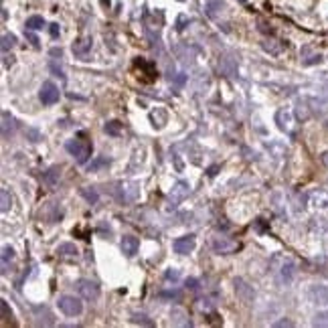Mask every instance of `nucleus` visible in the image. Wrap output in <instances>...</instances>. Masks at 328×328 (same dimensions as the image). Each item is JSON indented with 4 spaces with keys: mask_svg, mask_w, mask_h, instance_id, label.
<instances>
[{
    "mask_svg": "<svg viewBox=\"0 0 328 328\" xmlns=\"http://www.w3.org/2000/svg\"><path fill=\"white\" fill-rule=\"evenodd\" d=\"M67 152L77 160V164H85L91 158V152H93V144L85 138H75V140H69L65 144Z\"/></svg>",
    "mask_w": 328,
    "mask_h": 328,
    "instance_id": "f257e3e1",
    "label": "nucleus"
},
{
    "mask_svg": "<svg viewBox=\"0 0 328 328\" xmlns=\"http://www.w3.org/2000/svg\"><path fill=\"white\" fill-rule=\"evenodd\" d=\"M57 306L65 316H79L83 312V302L75 296H61L57 300Z\"/></svg>",
    "mask_w": 328,
    "mask_h": 328,
    "instance_id": "f03ea898",
    "label": "nucleus"
},
{
    "mask_svg": "<svg viewBox=\"0 0 328 328\" xmlns=\"http://www.w3.org/2000/svg\"><path fill=\"white\" fill-rule=\"evenodd\" d=\"M276 124L282 132H288L292 134L294 132V126H296V116H294V110L292 108H280L276 112Z\"/></svg>",
    "mask_w": 328,
    "mask_h": 328,
    "instance_id": "7ed1b4c3",
    "label": "nucleus"
},
{
    "mask_svg": "<svg viewBox=\"0 0 328 328\" xmlns=\"http://www.w3.org/2000/svg\"><path fill=\"white\" fill-rule=\"evenodd\" d=\"M59 97H61V91H59V87H57L53 81H45V83L41 85V89H39V100H41L43 106H53V104L59 102Z\"/></svg>",
    "mask_w": 328,
    "mask_h": 328,
    "instance_id": "20e7f679",
    "label": "nucleus"
},
{
    "mask_svg": "<svg viewBox=\"0 0 328 328\" xmlns=\"http://www.w3.org/2000/svg\"><path fill=\"white\" fill-rule=\"evenodd\" d=\"M75 288H77V292H79L85 300H89V302H95V300L100 298V286H97L93 280H77Z\"/></svg>",
    "mask_w": 328,
    "mask_h": 328,
    "instance_id": "39448f33",
    "label": "nucleus"
},
{
    "mask_svg": "<svg viewBox=\"0 0 328 328\" xmlns=\"http://www.w3.org/2000/svg\"><path fill=\"white\" fill-rule=\"evenodd\" d=\"M213 249L221 255H229V253H235L239 249V243L229 239V237H223V235H217L213 237Z\"/></svg>",
    "mask_w": 328,
    "mask_h": 328,
    "instance_id": "423d86ee",
    "label": "nucleus"
},
{
    "mask_svg": "<svg viewBox=\"0 0 328 328\" xmlns=\"http://www.w3.org/2000/svg\"><path fill=\"white\" fill-rule=\"evenodd\" d=\"M194 243H196L194 235H192V233H188V235L176 237V239L172 241V249H174L176 253H180V255H186V253H190V251L194 249Z\"/></svg>",
    "mask_w": 328,
    "mask_h": 328,
    "instance_id": "0eeeda50",
    "label": "nucleus"
},
{
    "mask_svg": "<svg viewBox=\"0 0 328 328\" xmlns=\"http://www.w3.org/2000/svg\"><path fill=\"white\" fill-rule=\"evenodd\" d=\"M188 192H190V186H188V182H184V180H178L174 186H172V190L168 192V199H170V203H172V207H176L178 203H182L186 196H188Z\"/></svg>",
    "mask_w": 328,
    "mask_h": 328,
    "instance_id": "6e6552de",
    "label": "nucleus"
},
{
    "mask_svg": "<svg viewBox=\"0 0 328 328\" xmlns=\"http://www.w3.org/2000/svg\"><path fill=\"white\" fill-rule=\"evenodd\" d=\"M140 196V186L136 182H122L120 184V199L124 203H134Z\"/></svg>",
    "mask_w": 328,
    "mask_h": 328,
    "instance_id": "1a4fd4ad",
    "label": "nucleus"
},
{
    "mask_svg": "<svg viewBox=\"0 0 328 328\" xmlns=\"http://www.w3.org/2000/svg\"><path fill=\"white\" fill-rule=\"evenodd\" d=\"M235 292H237V296L245 302V304H251L253 302V298H255V292H253V288L245 282V280H241V278H237L235 282Z\"/></svg>",
    "mask_w": 328,
    "mask_h": 328,
    "instance_id": "9d476101",
    "label": "nucleus"
},
{
    "mask_svg": "<svg viewBox=\"0 0 328 328\" xmlns=\"http://www.w3.org/2000/svg\"><path fill=\"white\" fill-rule=\"evenodd\" d=\"M120 247H122V253L126 257H134L138 253V249H140V241L134 235H124L122 241H120Z\"/></svg>",
    "mask_w": 328,
    "mask_h": 328,
    "instance_id": "9b49d317",
    "label": "nucleus"
},
{
    "mask_svg": "<svg viewBox=\"0 0 328 328\" xmlns=\"http://www.w3.org/2000/svg\"><path fill=\"white\" fill-rule=\"evenodd\" d=\"M134 67H138V69H142V79L144 81H154L156 79V67H154V63H150V61H146V59H136L134 61Z\"/></svg>",
    "mask_w": 328,
    "mask_h": 328,
    "instance_id": "f8f14e48",
    "label": "nucleus"
},
{
    "mask_svg": "<svg viewBox=\"0 0 328 328\" xmlns=\"http://www.w3.org/2000/svg\"><path fill=\"white\" fill-rule=\"evenodd\" d=\"M91 45H93L91 37H81V39H77V41L73 43V53H75V57L85 59L87 53L91 51Z\"/></svg>",
    "mask_w": 328,
    "mask_h": 328,
    "instance_id": "ddd939ff",
    "label": "nucleus"
},
{
    "mask_svg": "<svg viewBox=\"0 0 328 328\" xmlns=\"http://www.w3.org/2000/svg\"><path fill=\"white\" fill-rule=\"evenodd\" d=\"M308 296L314 304H328V286H312Z\"/></svg>",
    "mask_w": 328,
    "mask_h": 328,
    "instance_id": "4468645a",
    "label": "nucleus"
},
{
    "mask_svg": "<svg viewBox=\"0 0 328 328\" xmlns=\"http://www.w3.org/2000/svg\"><path fill=\"white\" fill-rule=\"evenodd\" d=\"M16 130V120L10 116V112H2V138H10Z\"/></svg>",
    "mask_w": 328,
    "mask_h": 328,
    "instance_id": "2eb2a0df",
    "label": "nucleus"
},
{
    "mask_svg": "<svg viewBox=\"0 0 328 328\" xmlns=\"http://www.w3.org/2000/svg\"><path fill=\"white\" fill-rule=\"evenodd\" d=\"M43 180H45L47 186L53 188V186L61 180V168H59V166H51L47 172H43Z\"/></svg>",
    "mask_w": 328,
    "mask_h": 328,
    "instance_id": "dca6fc26",
    "label": "nucleus"
},
{
    "mask_svg": "<svg viewBox=\"0 0 328 328\" xmlns=\"http://www.w3.org/2000/svg\"><path fill=\"white\" fill-rule=\"evenodd\" d=\"M310 205L316 209H326L328 207V192L324 190H314L310 194Z\"/></svg>",
    "mask_w": 328,
    "mask_h": 328,
    "instance_id": "f3484780",
    "label": "nucleus"
},
{
    "mask_svg": "<svg viewBox=\"0 0 328 328\" xmlns=\"http://www.w3.org/2000/svg\"><path fill=\"white\" fill-rule=\"evenodd\" d=\"M170 318H172V324L174 326H192V322L186 318V312L180 310V308H174L170 312Z\"/></svg>",
    "mask_w": 328,
    "mask_h": 328,
    "instance_id": "a211bd4d",
    "label": "nucleus"
},
{
    "mask_svg": "<svg viewBox=\"0 0 328 328\" xmlns=\"http://www.w3.org/2000/svg\"><path fill=\"white\" fill-rule=\"evenodd\" d=\"M77 247L73 245V243H61L59 247H57V255L59 257H77Z\"/></svg>",
    "mask_w": 328,
    "mask_h": 328,
    "instance_id": "6ab92c4d",
    "label": "nucleus"
},
{
    "mask_svg": "<svg viewBox=\"0 0 328 328\" xmlns=\"http://www.w3.org/2000/svg\"><path fill=\"white\" fill-rule=\"evenodd\" d=\"M79 192H81V196H83L89 205H95V203L100 201V194H97V190H95L93 186H81Z\"/></svg>",
    "mask_w": 328,
    "mask_h": 328,
    "instance_id": "aec40b11",
    "label": "nucleus"
},
{
    "mask_svg": "<svg viewBox=\"0 0 328 328\" xmlns=\"http://www.w3.org/2000/svg\"><path fill=\"white\" fill-rule=\"evenodd\" d=\"M302 61H304V65H316V63L322 61V55H320V53L310 55V49L304 47V49H302Z\"/></svg>",
    "mask_w": 328,
    "mask_h": 328,
    "instance_id": "412c9836",
    "label": "nucleus"
},
{
    "mask_svg": "<svg viewBox=\"0 0 328 328\" xmlns=\"http://www.w3.org/2000/svg\"><path fill=\"white\" fill-rule=\"evenodd\" d=\"M264 49L268 53H272V55H280L282 49H284V45L280 41H276V39H268V41H264Z\"/></svg>",
    "mask_w": 328,
    "mask_h": 328,
    "instance_id": "4be33fe9",
    "label": "nucleus"
},
{
    "mask_svg": "<svg viewBox=\"0 0 328 328\" xmlns=\"http://www.w3.org/2000/svg\"><path fill=\"white\" fill-rule=\"evenodd\" d=\"M14 259V249L10 245H4L2 247V274H6V268H8V261Z\"/></svg>",
    "mask_w": 328,
    "mask_h": 328,
    "instance_id": "5701e85b",
    "label": "nucleus"
},
{
    "mask_svg": "<svg viewBox=\"0 0 328 328\" xmlns=\"http://www.w3.org/2000/svg\"><path fill=\"white\" fill-rule=\"evenodd\" d=\"M294 261H284V266H282V282H292V278H294Z\"/></svg>",
    "mask_w": 328,
    "mask_h": 328,
    "instance_id": "b1692460",
    "label": "nucleus"
},
{
    "mask_svg": "<svg viewBox=\"0 0 328 328\" xmlns=\"http://www.w3.org/2000/svg\"><path fill=\"white\" fill-rule=\"evenodd\" d=\"M45 26V18L43 16H30L26 18V28L28 30H41Z\"/></svg>",
    "mask_w": 328,
    "mask_h": 328,
    "instance_id": "393cba45",
    "label": "nucleus"
},
{
    "mask_svg": "<svg viewBox=\"0 0 328 328\" xmlns=\"http://www.w3.org/2000/svg\"><path fill=\"white\" fill-rule=\"evenodd\" d=\"M104 132L110 134V136H120V134H122V124L116 122V120H112V122H108V124L104 126Z\"/></svg>",
    "mask_w": 328,
    "mask_h": 328,
    "instance_id": "a878e982",
    "label": "nucleus"
},
{
    "mask_svg": "<svg viewBox=\"0 0 328 328\" xmlns=\"http://www.w3.org/2000/svg\"><path fill=\"white\" fill-rule=\"evenodd\" d=\"M223 8H225L223 0H209L207 2V14L213 16V18H217V10H223Z\"/></svg>",
    "mask_w": 328,
    "mask_h": 328,
    "instance_id": "bb28decb",
    "label": "nucleus"
},
{
    "mask_svg": "<svg viewBox=\"0 0 328 328\" xmlns=\"http://www.w3.org/2000/svg\"><path fill=\"white\" fill-rule=\"evenodd\" d=\"M10 203H12V201H10L8 190H6V188H2V190H0V211H2V213H6V211L10 209Z\"/></svg>",
    "mask_w": 328,
    "mask_h": 328,
    "instance_id": "cd10ccee",
    "label": "nucleus"
},
{
    "mask_svg": "<svg viewBox=\"0 0 328 328\" xmlns=\"http://www.w3.org/2000/svg\"><path fill=\"white\" fill-rule=\"evenodd\" d=\"M14 45H16V37H14V35H8V32H6V35L2 37V51L6 53V51H8V49H12Z\"/></svg>",
    "mask_w": 328,
    "mask_h": 328,
    "instance_id": "c85d7f7f",
    "label": "nucleus"
},
{
    "mask_svg": "<svg viewBox=\"0 0 328 328\" xmlns=\"http://www.w3.org/2000/svg\"><path fill=\"white\" fill-rule=\"evenodd\" d=\"M312 324H314V326H324V328H328V312H318V314L314 316Z\"/></svg>",
    "mask_w": 328,
    "mask_h": 328,
    "instance_id": "c756f323",
    "label": "nucleus"
},
{
    "mask_svg": "<svg viewBox=\"0 0 328 328\" xmlns=\"http://www.w3.org/2000/svg\"><path fill=\"white\" fill-rule=\"evenodd\" d=\"M108 164H110V158H104V156H102V158H95L93 162L89 164L87 170H89V172H95V170H100L102 166H108Z\"/></svg>",
    "mask_w": 328,
    "mask_h": 328,
    "instance_id": "7c9ffc66",
    "label": "nucleus"
},
{
    "mask_svg": "<svg viewBox=\"0 0 328 328\" xmlns=\"http://www.w3.org/2000/svg\"><path fill=\"white\" fill-rule=\"evenodd\" d=\"M178 278H180V272L176 268H170V270L164 272V280H168V282H176Z\"/></svg>",
    "mask_w": 328,
    "mask_h": 328,
    "instance_id": "2f4dec72",
    "label": "nucleus"
},
{
    "mask_svg": "<svg viewBox=\"0 0 328 328\" xmlns=\"http://www.w3.org/2000/svg\"><path fill=\"white\" fill-rule=\"evenodd\" d=\"M0 308H2V318H4V320H8V318H12V310L8 308V302H6L4 298L0 300Z\"/></svg>",
    "mask_w": 328,
    "mask_h": 328,
    "instance_id": "473e14b6",
    "label": "nucleus"
},
{
    "mask_svg": "<svg viewBox=\"0 0 328 328\" xmlns=\"http://www.w3.org/2000/svg\"><path fill=\"white\" fill-rule=\"evenodd\" d=\"M257 28L264 32V35H272L274 30H272V26L266 22V20H261V18H257Z\"/></svg>",
    "mask_w": 328,
    "mask_h": 328,
    "instance_id": "72a5a7b5",
    "label": "nucleus"
},
{
    "mask_svg": "<svg viewBox=\"0 0 328 328\" xmlns=\"http://www.w3.org/2000/svg\"><path fill=\"white\" fill-rule=\"evenodd\" d=\"M134 322H138V324H146V326H152V322L150 320H146V316L144 314H134V318H132Z\"/></svg>",
    "mask_w": 328,
    "mask_h": 328,
    "instance_id": "f704fd0d",
    "label": "nucleus"
},
{
    "mask_svg": "<svg viewBox=\"0 0 328 328\" xmlns=\"http://www.w3.org/2000/svg\"><path fill=\"white\" fill-rule=\"evenodd\" d=\"M49 32H51V37H53V39H57V37H59V32H61V28H59V24H57V22H53V24H49Z\"/></svg>",
    "mask_w": 328,
    "mask_h": 328,
    "instance_id": "c9c22d12",
    "label": "nucleus"
},
{
    "mask_svg": "<svg viewBox=\"0 0 328 328\" xmlns=\"http://www.w3.org/2000/svg\"><path fill=\"white\" fill-rule=\"evenodd\" d=\"M274 326L276 328H284V326L292 328L294 326V322H292V320H278V322H274Z\"/></svg>",
    "mask_w": 328,
    "mask_h": 328,
    "instance_id": "e433bc0d",
    "label": "nucleus"
},
{
    "mask_svg": "<svg viewBox=\"0 0 328 328\" xmlns=\"http://www.w3.org/2000/svg\"><path fill=\"white\" fill-rule=\"evenodd\" d=\"M186 288H190V290H199V280L188 278V280H186Z\"/></svg>",
    "mask_w": 328,
    "mask_h": 328,
    "instance_id": "4c0bfd02",
    "label": "nucleus"
},
{
    "mask_svg": "<svg viewBox=\"0 0 328 328\" xmlns=\"http://www.w3.org/2000/svg\"><path fill=\"white\" fill-rule=\"evenodd\" d=\"M160 296H166V298H176V300H178V298H180V292H162Z\"/></svg>",
    "mask_w": 328,
    "mask_h": 328,
    "instance_id": "58836bf2",
    "label": "nucleus"
},
{
    "mask_svg": "<svg viewBox=\"0 0 328 328\" xmlns=\"http://www.w3.org/2000/svg\"><path fill=\"white\" fill-rule=\"evenodd\" d=\"M26 37H28V41H30V43H32L35 47H39V39H37V37H35L32 32H26Z\"/></svg>",
    "mask_w": 328,
    "mask_h": 328,
    "instance_id": "ea45409f",
    "label": "nucleus"
},
{
    "mask_svg": "<svg viewBox=\"0 0 328 328\" xmlns=\"http://www.w3.org/2000/svg\"><path fill=\"white\" fill-rule=\"evenodd\" d=\"M12 63H14V57H12V55H10V57L6 55V57H4V67H10Z\"/></svg>",
    "mask_w": 328,
    "mask_h": 328,
    "instance_id": "a19ab883",
    "label": "nucleus"
},
{
    "mask_svg": "<svg viewBox=\"0 0 328 328\" xmlns=\"http://www.w3.org/2000/svg\"><path fill=\"white\" fill-rule=\"evenodd\" d=\"M51 69H53L57 75H61V77H63V71H61V67H57V63H51Z\"/></svg>",
    "mask_w": 328,
    "mask_h": 328,
    "instance_id": "79ce46f5",
    "label": "nucleus"
},
{
    "mask_svg": "<svg viewBox=\"0 0 328 328\" xmlns=\"http://www.w3.org/2000/svg\"><path fill=\"white\" fill-rule=\"evenodd\" d=\"M51 55H53V57H61L63 51H61V49H51Z\"/></svg>",
    "mask_w": 328,
    "mask_h": 328,
    "instance_id": "37998d69",
    "label": "nucleus"
},
{
    "mask_svg": "<svg viewBox=\"0 0 328 328\" xmlns=\"http://www.w3.org/2000/svg\"><path fill=\"white\" fill-rule=\"evenodd\" d=\"M322 164L328 168V150H326V152H322Z\"/></svg>",
    "mask_w": 328,
    "mask_h": 328,
    "instance_id": "c03bdc74",
    "label": "nucleus"
},
{
    "mask_svg": "<svg viewBox=\"0 0 328 328\" xmlns=\"http://www.w3.org/2000/svg\"><path fill=\"white\" fill-rule=\"evenodd\" d=\"M209 174H211V176H215V174H217V166H213V168H209Z\"/></svg>",
    "mask_w": 328,
    "mask_h": 328,
    "instance_id": "a18cd8bd",
    "label": "nucleus"
},
{
    "mask_svg": "<svg viewBox=\"0 0 328 328\" xmlns=\"http://www.w3.org/2000/svg\"><path fill=\"white\" fill-rule=\"evenodd\" d=\"M239 2H245V0H239Z\"/></svg>",
    "mask_w": 328,
    "mask_h": 328,
    "instance_id": "49530a36",
    "label": "nucleus"
}]
</instances>
